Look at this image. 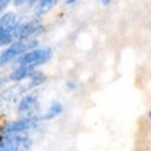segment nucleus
Instances as JSON below:
<instances>
[{
	"mask_svg": "<svg viewBox=\"0 0 151 151\" xmlns=\"http://www.w3.org/2000/svg\"><path fill=\"white\" fill-rule=\"evenodd\" d=\"M56 0H38L32 9V18L35 20H41L45 14H48L55 6H56Z\"/></svg>",
	"mask_w": 151,
	"mask_h": 151,
	"instance_id": "obj_9",
	"label": "nucleus"
},
{
	"mask_svg": "<svg viewBox=\"0 0 151 151\" xmlns=\"http://www.w3.org/2000/svg\"><path fill=\"white\" fill-rule=\"evenodd\" d=\"M32 144L29 133L0 134V151H30Z\"/></svg>",
	"mask_w": 151,
	"mask_h": 151,
	"instance_id": "obj_3",
	"label": "nucleus"
},
{
	"mask_svg": "<svg viewBox=\"0 0 151 151\" xmlns=\"http://www.w3.org/2000/svg\"><path fill=\"white\" fill-rule=\"evenodd\" d=\"M9 74H5V76H0V91H3L5 88H8V83H9Z\"/></svg>",
	"mask_w": 151,
	"mask_h": 151,
	"instance_id": "obj_13",
	"label": "nucleus"
},
{
	"mask_svg": "<svg viewBox=\"0 0 151 151\" xmlns=\"http://www.w3.org/2000/svg\"><path fill=\"white\" fill-rule=\"evenodd\" d=\"M24 89L26 88H23L21 85H12L0 91V115L8 112L12 106H17L18 100L26 94Z\"/></svg>",
	"mask_w": 151,
	"mask_h": 151,
	"instance_id": "obj_6",
	"label": "nucleus"
},
{
	"mask_svg": "<svg viewBox=\"0 0 151 151\" xmlns=\"http://www.w3.org/2000/svg\"><path fill=\"white\" fill-rule=\"evenodd\" d=\"M65 86H67V89H70V91H76V89H77V86H79V82L76 79H68Z\"/></svg>",
	"mask_w": 151,
	"mask_h": 151,
	"instance_id": "obj_12",
	"label": "nucleus"
},
{
	"mask_svg": "<svg viewBox=\"0 0 151 151\" xmlns=\"http://www.w3.org/2000/svg\"><path fill=\"white\" fill-rule=\"evenodd\" d=\"M100 5H103V6H110L112 2H110V0H100Z\"/></svg>",
	"mask_w": 151,
	"mask_h": 151,
	"instance_id": "obj_15",
	"label": "nucleus"
},
{
	"mask_svg": "<svg viewBox=\"0 0 151 151\" xmlns=\"http://www.w3.org/2000/svg\"><path fill=\"white\" fill-rule=\"evenodd\" d=\"M40 122V116L36 118H15V119H5L0 122V134H18V133H29L35 130Z\"/></svg>",
	"mask_w": 151,
	"mask_h": 151,
	"instance_id": "obj_2",
	"label": "nucleus"
},
{
	"mask_svg": "<svg viewBox=\"0 0 151 151\" xmlns=\"http://www.w3.org/2000/svg\"><path fill=\"white\" fill-rule=\"evenodd\" d=\"M44 32V24L41 20L27 18V21L20 27V30L15 33V41H27V40H36V36Z\"/></svg>",
	"mask_w": 151,
	"mask_h": 151,
	"instance_id": "obj_7",
	"label": "nucleus"
},
{
	"mask_svg": "<svg viewBox=\"0 0 151 151\" xmlns=\"http://www.w3.org/2000/svg\"><path fill=\"white\" fill-rule=\"evenodd\" d=\"M148 116H150V118H151V110H150V112H148Z\"/></svg>",
	"mask_w": 151,
	"mask_h": 151,
	"instance_id": "obj_16",
	"label": "nucleus"
},
{
	"mask_svg": "<svg viewBox=\"0 0 151 151\" xmlns=\"http://www.w3.org/2000/svg\"><path fill=\"white\" fill-rule=\"evenodd\" d=\"M47 82V74L41 70H35L33 74L29 77V82H27V86H26V89L29 91H35L36 88H40L41 85H44Z\"/></svg>",
	"mask_w": 151,
	"mask_h": 151,
	"instance_id": "obj_11",
	"label": "nucleus"
},
{
	"mask_svg": "<svg viewBox=\"0 0 151 151\" xmlns=\"http://www.w3.org/2000/svg\"><path fill=\"white\" fill-rule=\"evenodd\" d=\"M62 112H64V104H62L59 100H53V101L48 104L47 110L42 113V115H40V121L55 119V118H58L59 115H62Z\"/></svg>",
	"mask_w": 151,
	"mask_h": 151,
	"instance_id": "obj_10",
	"label": "nucleus"
},
{
	"mask_svg": "<svg viewBox=\"0 0 151 151\" xmlns=\"http://www.w3.org/2000/svg\"><path fill=\"white\" fill-rule=\"evenodd\" d=\"M38 110H40V101L36 91H27L15 106V112L20 115V118H36L40 116Z\"/></svg>",
	"mask_w": 151,
	"mask_h": 151,
	"instance_id": "obj_5",
	"label": "nucleus"
},
{
	"mask_svg": "<svg viewBox=\"0 0 151 151\" xmlns=\"http://www.w3.org/2000/svg\"><path fill=\"white\" fill-rule=\"evenodd\" d=\"M64 5L65 6H76V5H79V2H77V0H65Z\"/></svg>",
	"mask_w": 151,
	"mask_h": 151,
	"instance_id": "obj_14",
	"label": "nucleus"
},
{
	"mask_svg": "<svg viewBox=\"0 0 151 151\" xmlns=\"http://www.w3.org/2000/svg\"><path fill=\"white\" fill-rule=\"evenodd\" d=\"M38 70L36 67L33 65H23V67H14V70H12L9 73V80L14 83V85H20L23 80H26L29 79L30 76L33 74V71Z\"/></svg>",
	"mask_w": 151,
	"mask_h": 151,
	"instance_id": "obj_8",
	"label": "nucleus"
},
{
	"mask_svg": "<svg viewBox=\"0 0 151 151\" xmlns=\"http://www.w3.org/2000/svg\"><path fill=\"white\" fill-rule=\"evenodd\" d=\"M53 56V50L50 47H38L33 48L30 52H26L24 55H21L15 62V67H23V65H33V67H40L44 65L52 59Z\"/></svg>",
	"mask_w": 151,
	"mask_h": 151,
	"instance_id": "obj_4",
	"label": "nucleus"
},
{
	"mask_svg": "<svg viewBox=\"0 0 151 151\" xmlns=\"http://www.w3.org/2000/svg\"><path fill=\"white\" fill-rule=\"evenodd\" d=\"M40 47V41L38 40H27V41H15L12 42L9 47L3 48L0 52V68L5 67L6 64L15 62L21 55H24L26 52H30L33 48Z\"/></svg>",
	"mask_w": 151,
	"mask_h": 151,
	"instance_id": "obj_1",
	"label": "nucleus"
}]
</instances>
